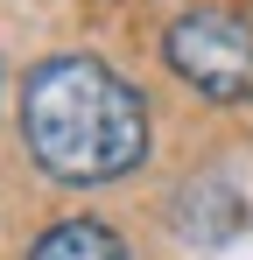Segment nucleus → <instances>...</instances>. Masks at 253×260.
<instances>
[{"instance_id": "3", "label": "nucleus", "mask_w": 253, "mask_h": 260, "mask_svg": "<svg viewBox=\"0 0 253 260\" xmlns=\"http://www.w3.org/2000/svg\"><path fill=\"white\" fill-rule=\"evenodd\" d=\"M239 225H246V218H239V197H232L225 183H190V190L176 197V232H183L190 246H225Z\"/></svg>"}, {"instance_id": "4", "label": "nucleus", "mask_w": 253, "mask_h": 260, "mask_svg": "<svg viewBox=\"0 0 253 260\" xmlns=\"http://www.w3.org/2000/svg\"><path fill=\"white\" fill-rule=\"evenodd\" d=\"M28 260H126V239L99 218H71V225H49L28 246Z\"/></svg>"}, {"instance_id": "2", "label": "nucleus", "mask_w": 253, "mask_h": 260, "mask_svg": "<svg viewBox=\"0 0 253 260\" xmlns=\"http://www.w3.org/2000/svg\"><path fill=\"white\" fill-rule=\"evenodd\" d=\"M169 71L190 91H204L211 106H239L253 99V21L232 7H183L169 21Z\"/></svg>"}, {"instance_id": "1", "label": "nucleus", "mask_w": 253, "mask_h": 260, "mask_svg": "<svg viewBox=\"0 0 253 260\" xmlns=\"http://www.w3.org/2000/svg\"><path fill=\"white\" fill-rule=\"evenodd\" d=\"M21 141L56 183H120L148 155V106L99 56H49L21 91Z\"/></svg>"}]
</instances>
